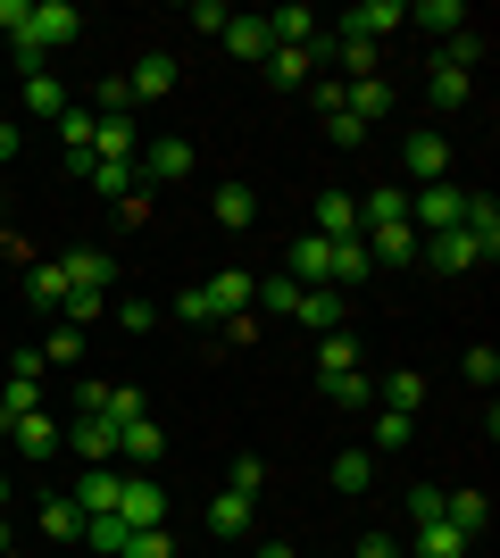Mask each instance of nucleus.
<instances>
[{
  "label": "nucleus",
  "instance_id": "nucleus-17",
  "mask_svg": "<svg viewBox=\"0 0 500 558\" xmlns=\"http://www.w3.org/2000/svg\"><path fill=\"white\" fill-rule=\"evenodd\" d=\"M25 301L50 308V317L68 308V276H59V258H25Z\"/></svg>",
  "mask_w": 500,
  "mask_h": 558
},
{
  "label": "nucleus",
  "instance_id": "nucleus-8",
  "mask_svg": "<svg viewBox=\"0 0 500 558\" xmlns=\"http://www.w3.org/2000/svg\"><path fill=\"white\" fill-rule=\"evenodd\" d=\"M59 276H68V292H100V301H109L118 258H109V251H68V258H59Z\"/></svg>",
  "mask_w": 500,
  "mask_h": 558
},
{
  "label": "nucleus",
  "instance_id": "nucleus-7",
  "mask_svg": "<svg viewBox=\"0 0 500 558\" xmlns=\"http://www.w3.org/2000/svg\"><path fill=\"white\" fill-rule=\"evenodd\" d=\"M459 233L476 242V258H500V201H492V192H467V209H459Z\"/></svg>",
  "mask_w": 500,
  "mask_h": 558
},
{
  "label": "nucleus",
  "instance_id": "nucleus-32",
  "mask_svg": "<svg viewBox=\"0 0 500 558\" xmlns=\"http://www.w3.org/2000/svg\"><path fill=\"white\" fill-rule=\"evenodd\" d=\"M292 308H301V283H292V276L251 283V317H284V326H292Z\"/></svg>",
  "mask_w": 500,
  "mask_h": 558
},
{
  "label": "nucleus",
  "instance_id": "nucleus-14",
  "mask_svg": "<svg viewBox=\"0 0 500 558\" xmlns=\"http://www.w3.org/2000/svg\"><path fill=\"white\" fill-rule=\"evenodd\" d=\"M251 283H259V276H242V267H217V276L200 283V292H209V308H217V326H225V317H242V308H251Z\"/></svg>",
  "mask_w": 500,
  "mask_h": 558
},
{
  "label": "nucleus",
  "instance_id": "nucleus-49",
  "mask_svg": "<svg viewBox=\"0 0 500 558\" xmlns=\"http://www.w3.org/2000/svg\"><path fill=\"white\" fill-rule=\"evenodd\" d=\"M317 367H358V342L351 333H326V342H317Z\"/></svg>",
  "mask_w": 500,
  "mask_h": 558
},
{
  "label": "nucleus",
  "instance_id": "nucleus-11",
  "mask_svg": "<svg viewBox=\"0 0 500 558\" xmlns=\"http://www.w3.org/2000/svg\"><path fill=\"white\" fill-rule=\"evenodd\" d=\"M309 233H326V242H358V201L342 184H326V192H317V226Z\"/></svg>",
  "mask_w": 500,
  "mask_h": 558
},
{
  "label": "nucleus",
  "instance_id": "nucleus-13",
  "mask_svg": "<svg viewBox=\"0 0 500 558\" xmlns=\"http://www.w3.org/2000/svg\"><path fill=\"white\" fill-rule=\"evenodd\" d=\"M75 175H84V184H93L100 201H109V209H118L125 192L143 184V175H134V159H84V167H75Z\"/></svg>",
  "mask_w": 500,
  "mask_h": 558
},
{
  "label": "nucleus",
  "instance_id": "nucleus-30",
  "mask_svg": "<svg viewBox=\"0 0 500 558\" xmlns=\"http://www.w3.org/2000/svg\"><path fill=\"white\" fill-rule=\"evenodd\" d=\"M426 100H434V109H467V100H476V75H459V68L434 59V68H426Z\"/></svg>",
  "mask_w": 500,
  "mask_h": 558
},
{
  "label": "nucleus",
  "instance_id": "nucleus-27",
  "mask_svg": "<svg viewBox=\"0 0 500 558\" xmlns=\"http://www.w3.org/2000/svg\"><path fill=\"white\" fill-rule=\"evenodd\" d=\"M442 525H459V534L476 542L484 525H492V500H484V492H442Z\"/></svg>",
  "mask_w": 500,
  "mask_h": 558
},
{
  "label": "nucleus",
  "instance_id": "nucleus-20",
  "mask_svg": "<svg viewBox=\"0 0 500 558\" xmlns=\"http://www.w3.org/2000/svg\"><path fill=\"white\" fill-rule=\"evenodd\" d=\"M367 276H376V258H367V242H333V258H326V283H333V292H358Z\"/></svg>",
  "mask_w": 500,
  "mask_h": 558
},
{
  "label": "nucleus",
  "instance_id": "nucleus-36",
  "mask_svg": "<svg viewBox=\"0 0 500 558\" xmlns=\"http://www.w3.org/2000/svg\"><path fill=\"white\" fill-rule=\"evenodd\" d=\"M408 25H426V34H442V43H451V34H467V9H459V0H417V9H408Z\"/></svg>",
  "mask_w": 500,
  "mask_h": 558
},
{
  "label": "nucleus",
  "instance_id": "nucleus-6",
  "mask_svg": "<svg viewBox=\"0 0 500 558\" xmlns=\"http://www.w3.org/2000/svg\"><path fill=\"white\" fill-rule=\"evenodd\" d=\"M59 450H75L84 466H109V459H118V425H109V417H75L68 434H59Z\"/></svg>",
  "mask_w": 500,
  "mask_h": 558
},
{
  "label": "nucleus",
  "instance_id": "nucleus-25",
  "mask_svg": "<svg viewBox=\"0 0 500 558\" xmlns=\"http://www.w3.org/2000/svg\"><path fill=\"white\" fill-rule=\"evenodd\" d=\"M358 242H367L376 267H408L417 258V226H376V233H358Z\"/></svg>",
  "mask_w": 500,
  "mask_h": 558
},
{
  "label": "nucleus",
  "instance_id": "nucleus-45",
  "mask_svg": "<svg viewBox=\"0 0 500 558\" xmlns=\"http://www.w3.org/2000/svg\"><path fill=\"white\" fill-rule=\"evenodd\" d=\"M34 359H42V367L50 359H84V326H50V342L34 350Z\"/></svg>",
  "mask_w": 500,
  "mask_h": 558
},
{
  "label": "nucleus",
  "instance_id": "nucleus-59",
  "mask_svg": "<svg viewBox=\"0 0 500 558\" xmlns=\"http://www.w3.org/2000/svg\"><path fill=\"white\" fill-rule=\"evenodd\" d=\"M0 558H9V525H0Z\"/></svg>",
  "mask_w": 500,
  "mask_h": 558
},
{
  "label": "nucleus",
  "instance_id": "nucleus-4",
  "mask_svg": "<svg viewBox=\"0 0 500 558\" xmlns=\"http://www.w3.org/2000/svg\"><path fill=\"white\" fill-rule=\"evenodd\" d=\"M401 167H408V184H451V142L426 125V134L401 142Z\"/></svg>",
  "mask_w": 500,
  "mask_h": 558
},
{
  "label": "nucleus",
  "instance_id": "nucleus-31",
  "mask_svg": "<svg viewBox=\"0 0 500 558\" xmlns=\"http://www.w3.org/2000/svg\"><path fill=\"white\" fill-rule=\"evenodd\" d=\"M333 84H342V75H333ZM342 109H351L358 125H376V117L392 109V84H383V75H367V84H342Z\"/></svg>",
  "mask_w": 500,
  "mask_h": 558
},
{
  "label": "nucleus",
  "instance_id": "nucleus-15",
  "mask_svg": "<svg viewBox=\"0 0 500 558\" xmlns=\"http://www.w3.org/2000/svg\"><path fill=\"white\" fill-rule=\"evenodd\" d=\"M217 43L234 50V59H251V68H267V50H276V34H267V17H225V34Z\"/></svg>",
  "mask_w": 500,
  "mask_h": 558
},
{
  "label": "nucleus",
  "instance_id": "nucleus-19",
  "mask_svg": "<svg viewBox=\"0 0 500 558\" xmlns=\"http://www.w3.org/2000/svg\"><path fill=\"white\" fill-rule=\"evenodd\" d=\"M159 450H167V434H159L150 417L118 425V459H125V466H143V475H150V466H159Z\"/></svg>",
  "mask_w": 500,
  "mask_h": 558
},
{
  "label": "nucleus",
  "instance_id": "nucleus-48",
  "mask_svg": "<svg viewBox=\"0 0 500 558\" xmlns=\"http://www.w3.org/2000/svg\"><path fill=\"white\" fill-rule=\"evenodd\" d=\"M59 317H68V326H93V317H109V301H100V292H68Z\"/></svg>",
  "mask_w": 500,
  "mask_h": 558
},
{
  "label": "nucleus",
  "instance_id": "nucleus-40",
  "mask_svg": "<svg viewBox=\"0 0 500 558\" xmlns=\"http://www.w3.org/2000/svg\"><path fill=\"white\" fill-rule=\"evenodd\" d=\"M376 484V450H342L333 459V492H367Z\"/></svg>",
  "mask_w": 500,
  "mask_h": 558
},
{
  "label": "nucleus",
  "instance_id": "nucleus-52",
  "mask_svg": "<svg viewBox=\"0 0 500 558\" xmlns=\"http://www.w3.org/2000/svg\"><path fill=\"white\" fill-rule=\"evenodd\" d=\"M408 517H417V525H434V517H442V492L417 484V492H408Z\"/></svg>",
  "mask_w": 500,
  "mask_h": 558
},
{
  "label": "nucleus",
  "instance_id": "nucleus-24",
  "mask_svg": "<svg viewBox=\"0 0 500 558\" xmlns=\"http://www.w3.org/2000/svg\"><path fill=\"white\" fill-rule=\"evenodd\" d=\"M376 226H408V192L401 184H376L358 201V233H376Z\"/></svg>",
  "mask_w": 500,
  "mask_h": 558
},
{
  "label": "nucleus",
  "instance_id": "nucleus-42",
  "mask_svg": "<svg viewBox=\"0 0 500 558\" xmlns=\"http://www.w3.org/2000/svg\"><path fill=\"white\" fill-rule=\"evenodd\" d=\"M225 492H242V500H259V492H267V459H259V450H242V459H234Z\"/></svg>",
  "mask_w": 500,
  "mask_h": 558
},
{
  "label": "nucleus",
  "instance_id": "nucleus-3",
  "mask_svg": "<svg viewBox=\"0 0 500 558\" xmlns=\"http://www.w3.org/2000/svg\"><path fill=\"white\" fill-rule=\"evenodd\" d=\"M459 209H467V192H459V184H417V192H408V226H426V233H451Z\"/></svg>",
  "mask_w": 500,
  "mask_h": 558
},
{
  "label": "nucleus",
  "instance_id": "nucleus-29",
  "mask_svg": "<svg viewBox=\"0 0 500 558\" xmlns=\"http://www.w3.org/2000/svg\"><path fill=\"white\" fill-rule=\"evenodd\" d=\"M217 226L251 233V226H259V192H251V184H217Z\"/></svg>",
  "mask_w": 500,
  "mask_h": 558
},
{
  "label": "nucleus",
  "instance_id": "nucleus-56",
  "mask_svg": "<svg viewBox=\"0 0 500 558\" xmlns=\"http://www.w3.org/2000/svg\"><path fill=\"white\" fill-rule=\"evenodd\" d=\"M358 558H401V550H392L383 534H367V542H358Z\"/></svg>",
  "mask_w": 500,
  "mask_h": 558
},
{
  "label": "nucleus",
  "instance_id": "nucleus-12",
  "mask_svg": "<svg viewBox=\"0 0 500 558\" xmlns=\"http://www.w3.org/2000/svg\"><path fill=\"white\" fill-rule=\"evenodd\" d=\"M392 25H408L401 0H358L351 17H342V34H358V43H376V50H383V34H392Z\"/></svg>",
  "mask_w": 500,
  "mask_h": 558
},
{
  "label": "nucleus",
  "instance_id": "nucleus-2",
  "mask_svg": "<svg viewBox=\"0 0 500 558\" xmlns=\"http://www.w3.org/2000/svg\"><path fill=\"white\" fill-rule=\"evenodd\" d=\"M192 167H200V150H192L184 134H167V142H150L143 159H134V175H143V184H184Z\"/></svg>",
  "mask_w": 500,
  "mask_h": 558
},
{
  "label": "nucleus",
  "instance_id": "nucleus-34",
  "mask_svg": "<svg viewBox=\"0 0 500 558\" xmlns=\"http://www.w3.org/2000/svg\"><path fill=\"white\" fill-rule=\"evenodd\" d=\"M93 159H143V134H134V117H100Z\"/></svg>",
  "mask_w": 500,
  "mask_h": 558
},
{
  "label": "nucleus",
  "instance_id": "nucleus-10",
  "mask_svg": "<svg viewBox=\"0 0 500 558\" xmlns=\"http://www.w3.org/2000/svg\"><path fill=\"white\" fill-rule=\"evenodd\" d=\"M34 409H42V359H17L0 384V417H34Z\"/></svg>",
  "mask_w": 500,
  "mask_h": 558
},
{
  "label": "nucleus",
  "instance_id": "nucleus-50",
  "mask_svg": "<svg viewBox=\"0 0 500 558\" xmlns=\"http://www.w3.org/2000/svg\"><path fill=\"white\" fill-rule=\"evenodd\" d=\"M326 134H333V150H358V142H367V125H358L351 109H333V117H326Z\"/></svg>",
  "mask_w": 500,
  "mask_h": 558
},
{
  "label": "nucleus",
  "instance_id": "nucleus-35",
  "mask_svg": "<svg viewBox=\"0 0 500 558\" xmlns=\"http://www.w3.org/2000/svg\"><path fill=\"white\" fill-rule=\"evenodd\" d=\"M376 409H401V417H417V409H426V375H417V367H401V375H383V392H376Z\"/></svg>",
  "mask_w": 500,
  "mask_h": 558
},
{
  "label": "nucleus",
  "instance_id": "nucleus-44",
  "mask_svg": "<svg viewBox=\"0 0 500 558\" xmlns=\"http://www.w3.org/2000/svg\"><path fill=\"white\" fill-rule=\"evenodd\" d=\"M109 425H134V417H150V400L143 392H125V384H109V409H100Z\"/></svg>",
  "mask_w": 500,
  "mask_h": 558
},
{
  "label": "nucleus",
  "instance_id": "nucleus-58",
  "mask_svg": "<svg viewBox=\"0 0 500 558\" xmlns=\"http://www.w3.org/2000/svg\"><path fill=\"white\" fill-rule=\"evenodd\" d=\"M251 558H301V550H292V542H259Z\"/></svg>",
  "mask_w": 500,
  "mask_h": 558
},
{
  "label": "nucleus",
  "instance_id": "nucleus-54",
  "mask_svg": "<svg viewBox=\"0 0 500 558\" xmlns=\"http://www.w3.org/2000/svg\"><path fill=\"white\" fill-rule=\"evenodd\" d=\"M267 333V317H251V308H242V317H225V342H259Z\"/></svg>",
  "mask_w": 500,
  "mask_h": 558
},
{
  "label": "nucleus",
  "instance_id": "nucleus-60",
  "mask_svg": "<svg viewBox=\"0 0 500 558\" xmlns=\"http://www.w3.org/2000/svg\"><path fill=\"white\" fill-rule=\"evenodd\" d=\"M0 450H9V417H0Z\"/></svg>",
  "mask_w": 500,
  "mask_h": 558
},
{
  "label": "nucleus",
  "instance_id": "nucleus-41",
  "mask_svg": "<svg viewBox=\"0 0 500 558\" xmlns=\"http://www.w3.org/2000/svg\"><path fill=\"white\" fill-rule=\"evenodd\" d=\"M367 434H376V450H408L417 417H401V409H376V417H367Z\"/></svg>",
  "mask_w": 500,
  "mask_h": 558
},
{
  "label": "nucleus",
  "instance_id": "nucleus-5",
  "mask_svg": "<svg viewBox=\"0 0 500 558\" xmlns=\"http://www.w3.org/2000/svg\"><path fill=\"white\" fill-rule=\"evenodd\" d=\"M292 326H309L317 342H326V333H342V326H351V292H333V283L301 292V308H292Z\"/></svg>",
  "mask_w": 500,
  "mask_h": 558
},
{
  "label": "nucleus",
  "instance_id": "nucleus-39",
  "mask_svg": "<svg viewBox=\"0 0 500 558\" xmlns=\"http://www.w3.org/2000/svg\"><path fill=\"white\" fill-rule=\"evenodd\" d=\"M93 134H100V117H93V109H84V100H75V109H68V117H59V142H68V150H75V167L93 159Z\"/></svg>",
  "mask_w": 500,
  "mask_h": 558
},
{
  "label": "nucleus",
  "instance_id": "nucleus-43",
  "mask_svg": "<svg viewBox=\"0 0 500 558\" xmlns=\"http://www.w3.org/2000/svg\"><path fill=\"white\" fill-rule=\"evenodd\" d=\"M459 375H467L476 392H492V384H500V350H492V342H476L467 359H459Z\"/></svg>",
  "mask_w": 500,
  "mask_h": 558
},
{
  "label": "nucleus",
  "instance_id": "nucleus-21",
  "mask_svg": "<svg viewBox=\"0 0 500 558\" xmlns=\"http://www.w3.org/2000/svg\"><path fill=\"white\" fill-rule=\"evenodd\" d=\"M326 258H333L326 233H301V242H292V267H284V276L301 283V292H317V283H326Z\"/></svg>",
  "mask_w": 500,
  "mask_h": 558
},
{
  "label": "nucleus",
  "instance_id": "nucleus-18",
  "mask_svg": "<svg viewBox=\"0 0 500 558\" xmlns=\"http://www.w3.org/2000/svg\"><path fill=\"white\" fill-rule=\"evenodd\" d=\"M118 484H125L118 466H84V484H75L68 500H75L84 517H109V509H118Z\"/></svg>",
  "mask_w": 500,
  "mask_h": 558
},
{
  "label": "nucleus",
  "instance_id": "nucleus-37",
  "mask_svg": "<svg viewBox=\"0 0 500 558\" xmlns=\"http://www.w3.org/2000/svg\"><path fill=\"white\" fill-rule=\"evenodd\" d=\"M42 534L50 542H84V509H75L68 492H50V500H42Z\"/></svg>",
  "mask_w": 500,
  "mask_h": 558
},
{
  "label": "nucleus",
  "instance_id": "nucleus-61",
  "mask_svg": "<svg viewBox=\"0 0 500 558\" xmlns=\"http://www.w3.org/2000/svg\"><path fill=\"white\" fill-rule=\"evenodd\" d=\"M0 500H9V475H0Z\"/></svg>",
  "mask_w": 500,
  "mask_h": 558
},
{
  "label": "nucleus",
  "instance_id": "nucleus-22",
  "mask_svg": "<svg viewBox=\"0 0 500 558\" xmlns=\"http://www.w3.org/2000/svg\"><path fill=\"white\" fill-rule=\"evenodd\" d=\"M251 509H259V500H242V492H209V534L242 542V534H251Z\"/></svg>",
  "mask_w": 500,
  "mask_h": 558
},
{
  "label": "nucleus",
  "instance_id": "nucleus-9",
  "mask_svg": "<svg viewBox=\"0 0 500 558\" xmlns=\"http://www.w3.org/2000/svg\"><path fill=\"white\" fill-rule=\"evenodd\" d=\"M125 93H134V109H143V100H167L175 93V59H167V50H143V59L125 68Z\"/></svg>",
  "mask_w": 500,
  "mask_h": 558
},
{
  "label": "nucleus",
  "instance_id": "nucleus-16",
  "mask_svg": "<svg viewBox=\"0 0 500 558\" xmlns=\"http://www.w3.org/2000/svg\"><path fill=\"white\" fill-rule=\"evenodd\" d=\"M9 442H17V459H50V450H59V417H50V409L9 417Z\"/></svg>",
  "mask_w": 500,
  "mask_h": 558
},
{
  "label": "nucleus",
  "instance_id": "nucleus-38",
  "mask_svg": "<svg viewBox=\"0 0 500 558\" xmlns=\"http://www.w3.org/2000/svg\"><path fill=\"white\" fill-rule=\"evenodd\" d=\"M476 550V542L459 534V525H442V517H434V525H417V558H467Z\"/></svg>",
  "mask_w": 500,
  "mask_h": 558
},
{
  "label": "nucleus",
  "instance_id": "nucleus-1",
  "mask_svg": "<svg viewBox=\"0 0 500 558\" xmlns=\"http://www.w3.org/2000/svg\"><path fill=\"white\" fill-rule=\"evenodd\" d=\"M109 517H118L125 534H150V525H167V492L150 484L143 466H134V475H125V484H118V509H109Z\"/></svg>",
  "mask_w": 500,
  "mask_h": 558
},
{
  "label": "nucleus",
  "instance_id": "nucleus-33",
  "mask_svg": "<svg viewBox=\"0 0 500 558\" xmlns=\"http://www.w3.org/2000/svg\"><path fill=\"white\" fill-rule=\"evenodd\" d=\"M317 392H326L333 409H367V400H376V392H367V375H358V367H317Z\"/></svg>",
  "mask_w": 500,
  "mask_h": 558
},
{
  "label": "nucleus",
  "instance_id": "nucleus-46",
  "mask_svg": "<svg viewBox=\"0 0 500 558\" xmlns=\"http://www.w3.org/2000/svg\"><path fill=\"white\" fill-rule=\"evenodd\" d=\"M118 558H175V542H167V525H150V534H125Z\"/></svg>",
  "mask_w": 500,
  "mask_h": 558
},
{
  "label": "nucleus",
  "instance_id": "nucleus-57",
  "mask_svg": "<svg viewBox=\"0 0 500 558\" xmlns=\"http://www.w3.org/2000/svg\"><path fill=\"white\" fill-rule=\"evenodd\" d=\"M17 159V125H9V117H0V167Z\"/></svg>",
  "mask_w": 500,
  "mask_h": 558
},
{
  "label": "nucleus",
  "instance_id": "nucleus-55",
  "mask_svg": "<svg viewBox=\"0 0 500 558\" xmlns=\"http://www.w3.org/2000/svg\"><path fill=\"white\" fill-rule=\"evenodd\" d=\"M0 258H25V242H17V226L0 217Z\"/></svg>",
  "mask_w": 500,
  "mask_h": 558
},
{
  "label": "nucleus",
  "instance_id": "nucleus-53",
  "mask_svg": "<svg viewBox=\"0 0 500 558\" xmlns=\"http://www.w3.org/2000/svg\"><path fill=\"white\" fill-rule=\"evenodd\" d=\"M118 217H125V226H150V184H134V192H125V201H118Z\"/></svg>",
  "mask_w": 500,
  "mask_h": 558
},
{
  "label": "nucleus",
  "instance_id": "nucleus-51",
  "mask_svg": "<svg viewBox=\"0 0 500 558\" xmlns=\"http://www.w3.org/2000/svg\"><path fill=\"white\" fill-rule=\"evenodd\" d=\"M109 308H118L125 333H150V326H159V308H150V301H109Z\"/></svg>",
  "mask_w": 500,
  "mask_h": 558
},
{
  "label": "nucleus",
  "instance_id": "nucleus-47",
  "mask_svg": "<svg viewBox=\"0 0 500 558\" xmlns=\"http://www.w3.org/2000/svg\"><path fill=\"white\" fill-rule=\"evenodd\" d=\"M175 317H184V326H217V308H209V292H200V283H192V292H175Z\"/></svg>",
  "mask_w": 500,
  "mask_h": 558
},
{
  "label": "nucleus",
  "instance_id": "nucleus-26",
  "mask_svg": "<svg viewBox=\"0 0 500 558\" xmlns=\"http://www.w3.org/2000/svg\"><path fill=\"white\" fill-rule=\"evenodd\" d=\"M267 84H276V93H309L317 59H309V50H267Z\"/></svg>",
  "mask_w": 500,
  "mask_h": 558
},
{
  "label": "nucleus",
  "instance_id": "nucleus-23",
  "mask_svg": "<svg viewBox=\"0 0 500 558\" xmlns=\"http://www.w3.org/2000/svg\"><path fill=\"white\" fill-rule=\"evenodd\" d=\"M25 109H34V117H50V125H59V117L75 109V93H68V84H59V75H50V68H34V75H25Z\"/></svg>",
  "mask_w": 500,
  "mask_h": 558
},
{
  "label": "nucleus",
  "instance_id": "nucleus-28",
  "mask_svg": "<svg viewBox=\"0 0 500 558\" xmlns=\"http://www.w3.org/2000/svg\"><path fill=\"white\" fill-rule=\"evenodd\" d=\"M426 258H434V267H442V276H467V267H484V258H476V242H467V233H426Z\"/></svg>",
  "mask_w": 500,
  "mask_h": 558
}]
</instances>
